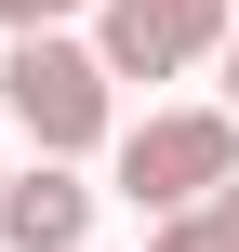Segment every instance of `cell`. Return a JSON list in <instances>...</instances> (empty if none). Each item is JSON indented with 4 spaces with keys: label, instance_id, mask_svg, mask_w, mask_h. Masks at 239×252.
Returning <instances> with one entry per match:
<instances>
[{
    "label": "cell",
    "instance_id": "5b68a950",
    "mask_svg": "<svg viewBox=\"0 0 239 252\" xmlns=\"http://www.w3.org/2000/svg\"><path fill=\"white\" fill-rule=\"evenodd\" d=\"M93 0H0V40H27V27H80Z\"/></svg>",
    "mask_w": 239,
    "mask_h": 252
},
{
    "label": "cell",
    "instance_id": "6da1fadb",
    "mask_svg": "<svg viewBox=\"0 0 239 252\" xmlns=\"http://www.w3.org/2000/svg\"><path fill=\"white\" fill-rule=\"evenodd\" d=\"M0 106H13V133H27L40 159H93V146L120 133V80H106L93 40H67V27H27V40L0 53Z\"/></svg>",
    "mask_w": 239,
    "mask_h": 252
},
{
    "label": "cell",
    "instance_id": "8992f818",
    "mask_svg": "<svg viewBox=\"0 0 239 252\" xmlns=\"http://www.w3.org/2000/svg\"><path fill=\"white\" fill-rule=\"evenodd\" d=\"M213 106H226V120H239V27H226V40H213Z\"/></svg>",
    "mask_w": 239,
    "mask_h": 252
},
{
    "label": "cell",
    "instance_id": "277c9868",
    "mask_svg": "<svg viewBox=\"0 0 239 252\" xmlns=\"http://www.w3.org/2000/svg\"><path fill=\"white\" fill-rule=\"evenodd\" d=\"M0 252H93V186H80V159L0 173Z\"/></svg>",
    "mask_w": 239,
    "mask_h": 252
},
{
    "label": "cell",
    "instance_id": "7a4b0ae2",
    "mask_svg": "<svg viewBox=\"0 0 239 252\" xmlns=\"http://www.w3.org/2000/svg\"><path fill=\"white\" fill-rule=\"evenodd\" d=\"M106 146H120V199H133L146 226L186 213V199H213V186L239 173V120L226 106H146V120L106 133Z\"/></svg>",
    "mask_w": 239,
    "mask_h": 252
},
{
    "label": "cell",
    "instance_id": "52a82bcc",
    "mask_svg": "<svg viewBox=\"0 0 239 252\" xmlns=\"http://www.w3.org/2000/svg\"><path fill=\"white\" fill-rule=\"evenodd\" d=\"M200 213H213V252H239V173L213 186V199H200Z\"/></svg>",
    "mask_w": 239,
    "mask_h": 252
},
{
    "label": "cell",
    "instance_id": "3957f363",
    "mask_svg": "<svg viewBox=\"0 0 239 252\" xmlns=\"http://www.w3.org/2000/svg\"><path fill=\"white\" fill-rule=\"evenodd\" d=\"M226 27H239V0H93V66L106 80H186V66H213Z\"/></svg>",
    "mask_w": 239,
    "mask_h": 252
}]
</instances>
